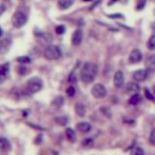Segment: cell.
Here are the masks:
<instances>
[{
	"mask_svg": "<svg viewBox=\"0 0 155 155\" xmlns=\"http://www.w3.org/2000/svg\"><path fill=\"white\" fill-rule=\"evenodd\" d=\"M77 130L84 134L89 133L92 130V125L87 121H82V122H79L77 124Z\"/></svg>",
	"mask_w": 155,
	"mask_h": 155,
	"instance_id": "12",
	"label": "cell"
},
{
	"mask_svg": "<svg viewBox=\"0 0 155 155\" xmlns=\"http://www.w3.org/2000/svg\"><path fill=\"white\" fill-rule=\"evenodd\" d=\"M151 26H152V28H153V30H155V22L152 23V25H151Z\"/></svg>",
	"mask_w": 155,
	"mask_h": 155,
	"instance_id": "39",
	"label": "cell"
},
{
	"mask_svg": "<svg viewBox=\"0 0 155 155\" xmlns=\"http://www.w3.org/2000/svg\"><path fill=\"white\" fill-rule=\"evenodd\" d=\"M82 38H84V33L81 29H77V30L72 34V45L74 46H79L82 42Z\"/></svg>",
	"mask_w": 155,
	"mask_h": 155,
	"instance_id": "10",
	"label": "cell"
},
{
	"mask_svg": "<svg viewBox=\"0 0 155 155\" xmlns=\"http://www.w3.org/2000/svg\"><path fill=\"white\" fill-rule=\"evenodd\" d=\"M142 101H143V98H142V96H140L139 93L138 94H134V95L131 96V98L129 99V104L135 106V105L140 104Z\"/></svg>",
	"mask_w": 155,
	"mask_h": 155,
	"instance_id": "20",
	"label": "cell"
},
{
	"mask_svg": "<svg viewBox=\"0 0 155 155\" xmlns=\"http://www.w3.org/2000/svg\"><path fill=\"white\" fill-rule=\"evenodd\" d=\"M63 104H64V98L62 96H56L51 102V106L55 109H59Z\"/></svg>",
	"mask_w": 155,
	"mask_h": 155,
	"instance_id": "19",
	"label": "cell"
},
{
	"mask_svg": "<svg viewBox=\"0 0 155 155\" xmlns=\"http://www.w3.org/2000/svg\"><path fill=\"white\" fill-rule=\"evenodd\" d=\"M11 21H12V24L14 27L21 28L22 26L25 25L27 22V16L21 11H17L14 13Z\"/></svg>",
	"mask_w": 155,
	"mask_h": 155,
	"instance_id": "4",
	"label": "cell"
},
{
	"mask_svg": "<svg viewBox=\"0 0 155 155\" xmlns=\"http://www.w3.org/2000/svg\"><path fill=\"white\" fill-rule=\"evenodd\" d=\"M84 1H85V2H89V1H92V0H84Z\"/></svg>",
	"mask_w": 155,
	"mask_h": 155,
	"instance_id": "40",
	"label": "cell"
},
{
	"mask_svg": "<svg viewBox=\"0 0 155 155\" xmlns=\"http://www.w3.org/2000/svg\"><path fill=\"white\" fill-rule=\"evenodd\" d=\"M108 17L110 18H123V16L121 14H114V15H108Z\"/></svg>",
	"mask_w": 155,
	"mask_h": 155,
	"instance_id": "34",
	"label": "cell"
},
{
	"mask_svg": "<svg viewBox=\"0 0 155 155\" xmlns=\"http://www.w3.org/2000/svg\"><path fill=\"white\" fill-rule=\"evenodd\" d=\"M10 65L9 63H5V64L0 66V84H2L7 79V76L9 74Z\"/></svg>",
	"mask_w": 155,
	"mask_h": 155,
	"instance_id": "13",
	"label": "cell"
},
{
	"mask_svg": "<svg viewBox=\"0 0 155 155\" xmlns=\"http://www.w3.org/2000/svg\"><path fill=\"white\" fill-rule=\"evenodd\" d=\"M124 84V74L122 71H117L114 74V84L115 87H121Z\"/></svg>",
	"mask_w": 155,
	"mask_h": 155,
	"instance_id": "11",
	"label": "cell"
},
{
	"mask_svg": "<svg viewBox=\"0 0 155 155\" xmlns=\"http://www.w3.org/2000/svg\"><path fill=\"white\" fill-rule=\"evenodd\" d=\"M145 67L147 71H154L155 70V54L150 55L145 62Z\"/></svg>",
	"mask_w": 155,
	"mask_h": 155,
	"instance_id": "18",
	"label": "cell"
},
{
	"mask_svg": "<svg viewBox=\"0 0 155 155\" xmlns=\"http://www.w3.org/2000/svg\"><path fill=\"white\" fill-rule=\"evenodd\" d=\"M107 88L102 84H96L91 89V94L96 99H102L107 96Z\"/></svg>",
	"mask_w": 155,
	"mask_h": 155,
	"instance_id": "5",
	"label": "cell"
},
{
	"mask_svg": "<svg viewBox=\"0 0 155 155\" xmlns=\"http://www.w3.org/2000/svg\"><path fill=\"white\" fill-rule=\"evenodd\" d=\"M148 77V71L145 69H139L133 73V79L136 81H144Z\"/></svg>",
	"mask_w": 155,
	"mask_h": 155,
	"instance_id": "6",
	"label": "cell"
},
{
	"mask_svg": "<svg viewBox=\"0 0 155 155\" xmlns=\"http://www.w3.org/2000/svg\"><path fill=\"white\" fill-rule=\"evenodd\" d=\"M17 60L21 64H29L31 62V58L29 56H18L17 58Z\"/></svg>",
	"mask_w": 155,
	"mask_h": 155,
	"instance_id": "26",
	"label": "cell"
},
{
	"mask_svg": "<svg viewBox=\"0 0 155 155\" xmlns=\"http://www.w3.org/2000/svg\"><path fill=\"white\" fill-rule=\"evenodd\" d=\"M130 155H144V150L140 147H135L131 150Z\"/></svg>",
	"mask_w": 155,
	"mask_h": 155,
	"instance_id": "25",
	"label": "cell"
},
{
	"mask_svg": "<svg viewBox=\"0 0 155 155\" xmlns=\"http://www.w3.org/2000/svg\"><path fill=\"white\" fill-rule=\"evenodd\" d=\"M68 81H69V82H71V84H74V82H76L77 81V78H76V75L74 72H72L71 74L69 75V78H68Z\"/></svg>",
	"mask_w": 155,
	"mask_h": 155,
	"instance_id": "33",
	"label": "cell"
},
{
	"mask_svg": "<svg viewBox=\"0 0 155 155\" xmlns=\"http://www.w3.org/2000/svg\"><path fill=\"white\" fill-rule=\"evenodd\" d=\"M75 110H76V114L79 115L80 117H84L86 114L85 106L82 103H77L75 106Z\"/></svg>",
	"mask_w": 155,
	"mask_h": 155,
	"instance_id": "16",
	"label": "cell"
},
{
	"mask_svg": "<svg viewBox=\"0 0 155 155\" xmlns=\"http://www.w3.org/2000/svg\"><path fill=\"white\" fill-rule=\"evenodd\" d=\"M97 75V66L92 62H86L81 71V80L84 84H91Z\"/></svg>",
	"mask_w": 155,
	"mask_h": 155,
	"instance_id": "1",
	"label": "cell"
},
{
	"mask_svg": "<svg viewBox=\"0 0 155 155\" xmlns=\"http://www.w3.org/2000/svg\"><path fill=\"white\" fill-rule=\"evenodd\" d=\"M116 1H117V0H111V1L110 2V4H113V3H114V2H116Z\"/></svg>",
	"mask_w": 155,
	"mask_h": 155,
	"instance_id": "38",
	"label": "cell"
},
{
	"mask_svg": "<svg viewBox=\"0 0 155 155\" xmlns=\"http://www.w3.org/2000/svg\"><path fill=\"white\" fill-rule=\"evenodd\" d=\"M6 11V6H5V4L3 3H0V16Z\"/></svg>",
	"mask_w": 155,
	"mask_h": 155,
	"instance_id": "36",
	"label": "cell"
},
{
	"mask_svg": "<svg viewBox=\"0 0 155 155\" xmlns=\"http://www.w3.org/2000/svg\"><path fill=\"white\" fill-rule=\"evenodd\" d=\"M65 135L67 140H69L70 143H75L77 140V134L75 132V130H73L72 128H67L65 131Z\"/></svg>",
	"mask_w": 155,
	"mask_h": 155,
	"instance_id": "17",
	"label": "cell"
},
{
	"mask_svg": "<svg viewBox=\"0 0 155 155\" xmlns=\"http://www.w3.org/2000/svg\"><path fill=\"white\" fill-rule=\"evenodd\" d=\"M44 56L48 60H56L61 56V51L57 46L50 45L44 51Z\"/></svg>",
	"mask_w": 155,
	"mask_h": 155,
	"instance_id": "3",
	"label": "cell"
},
{
	"mask_svg": "<svg viewBox=\"0 0 155 155\" xmlns=\"http://www.w3.org/2000/svg\"><path fill=\"white\" fill-rule=\"evenodd\" d=\"M65 31H66V29H65L64 25H58L55 28V32H56V34H58V35H62V34L65 33Z\"/></svg>",
	"mask_w": 155,
	"mask_h": 155,
	"instance_id": "29",
	"label": "cell"
},
{
	"mask_svg": "<svg viewBox=\"0 0 155 155\" xmlns=\"http://www.w3.org/2000/svg\"><path fill=\"white\" fill-rule=\"evenodd\" d=\"M142 58H143L142 51L138 50V48H135V50L131 51L130 55H129V62L133 63V64H135V63H139L140 60H142Z\"/></svg>",
	"mask_w": 155,
	"mask_h": 155,
	"instance_id": "9",
	"label": "cell"
},
{
	"mask_svg": "<svg viewBox=\"0 0 155 155\" xmlns=\"http://www.w3.org/2000/svg\"><path fill=\"white\" fill-rule=\"evenodd\" d=\"M68 121H69V118H68L67 116H65V115L57 116V117L55 118V122L58 125H60V126H65L68 123Z\"/></svg>",
	"mask_w": 155,
	"mask_h": 155,
	"instance_id": "22",
	"label": "cell"
},
{
	"mask_svg": "<svg viewBox=\"0 0 155 155\" xmlns=\"http://www.w3.org/2000/svg\"><path fill=\"white\" fill-rule=\"evenodd\" d=\"M12 148L10 140L6 138H0V150L3 152H8Z\"/></svg>",
	"mask_w": 155,
	"mask_h": 155,
	"instance_id": "14",
	"label": "cell"
},
{
	"mask_svg": "<svg viewBox=\"0 0 155 155\" xmlns=\"http://www.w3.org/2000/svg\"><path fill=\"white\" fill-rule=\"evenodd\" d=\"M100 110L102 111V113H103V114H104V115L108 116V117H110L111 114H110V111L109 108H105V107H101V108H100Z\"/></svg>",
	"mask_w": 155,
	"mask_h": 155,
	"instance_id": "31",
	"label": "cell"
},
{
	"mask_svg": "<svg viewBox=\"0 0 155 155\" xmlns=\"http://www.w3.org/2000/svg\"><path fill=\"white\" fill-rule=\"evenodd\" d=\"M81 144L85 147H92L94 145V140L92 138H85L81 142Z\"/></svg>",
	"mask_w": 155,
	"mask_h": 155,
	"instance_id": "24",
	"label": "cell"
},
{
	"mask_svg": "<svg viewBox=\"0 0 155 155\" xmlns=\"http://www.w3.org/2000/svg\"><path fill=\"white\" fill-rule=\"evenodd\" d=\"M149 143L155 147V129H153L149 135Z\"/></svg>",
	"mask_w": 155,
	"mask_h": 155,
	"instance_id": "32",
	"label": "cell"
},
{
	"mask_svg": "<svg viewBox=\"0 0 155 155\" xmlns=\"http://www.w3.org/2000/svg\"><path fill=\"white\" fill-rule=\"evenodd\" d=\"M66 93H67V95L69 96V97L75 96V94H76V89H75V87L69 86V87L67 88V90H66Z\"/></svg>",
	"mask_w": 155,
	"mask_h": 155,
	"instance_id": "28",
	"label": "cell"
},
{
	"mask_svg": "<svg viewBox=\"0 0 155 155\" xmlns=\"http://www.w3.org/2000/svg\"><path fill=\"white\" fill-rule=\"evenodd\" d=\"M12 47V41L8 38L1 39L0 40V54H6L10 51V48Z\"/></svg>",
	"mask_w": 155,
	"mask_h": 155,
	"instance_id": "8",
	"label": "cell"
},
{
	"mask_svg": "<svg viewBox=\"0 0 155 155\" xmlns=\"http://www.w3.org/2000/svg\"><path fill=\"white\" fill-rule=\"evenodd\" d=\"M144 94H145V97H147V98L148 100H151V101L155 100L153 94L151 93V92H150V90H149V89L145 88V89H144Z\"/></svg>",
	"mask_w": 155,
	"mask_h": 155,
	"instance_id": "30",
	"label": "cell"
},
{
	"mask_svg": "<svg viewBox=\"0 0 155 155\" xmlns=\"http://www.w3.org/2000/svg\"><path fill=\"white\" fill-rule=\"evenodd\" d=\"M3 35V30H2V28L0 27V37H1Z\"/></svg>",
	"mask_w": 155,
	"mask_h": 155,
	"instance_id": "37",
	"label": "cell"
},
{
	"mask_svg": "<svg viewBox=\"0 0 155 155\" xmlns=\"http://www.w3.org/2000/svg\"><path fill=\"white\" fill-rule=\"evenodd\" d=\"M73 4H74V0H58L57 6L60 10H66L69 9Z\"/></svg>",
	"mask_w": 155,
	"mask_h": 155,
	"instance_id": "15",
	"label": "cell"
},
{
	"mask_svg": "<svg viewBox=\"0 0 155 155\" xmlns=\"http://www.w3.org/2000/svg\"><path fill=\"white\" fill-rule=\"evenodd\" d=\"M2 155H6V154H2Z\"/></svg>",
	"mask_w": 155,
	"mask_h": 155,
	"instance_id": "41",
	"label": "cell"
},
{
	"mask_svg": "<svg viewBox=\"0 0 155 155\" xmlns=\"http://www.w3.org/2000/svg\"><path fill=\"white\" fill-rule=\"evenodd\" d=\"M147 48L150 51L155 50V35H151L147 41Z\"/></svg>",
	"mask_w": 155,
	"mask_h": 155,
	"instance_id": "23",
	"label": "cell"
},
{
	"mask_svg": "<svg viewBox=\"0 0 155 155\" xmlns=\"http://www.w3.org/2000/svg\"><path fill=\"white\" fill-rule=\"evenodd\" d=\"M44 86L43 81L38 77H33L31 79H29L26 82L25 85V93L28 95H33L42 90Z\"/></svg>",
	"mask_w": 155,
	"mask_h": 155,
	"instance_id": "2",
	"label": "cell"
},
{
	"mask_svg": "<svg viewBox=\"0 0 155 155\" xmlns=\"http://www.w3.org/2000/svg\"><path fill=\"white\" fill-rule=\"evenodd\" d=\"M26 70H27V69H26L25 67H19V68H18V73H19L21 75H25L26 73L28 72V71H26Z\"/></svg>",
	"mask_w": 155,
	"mask_h": 155,
	"instance_id": "35",
	"label": "cell"
},
{
	"mask_svg": "<svg viewBox=\"0 0 155 155\" xmlns=\"http://www.w3.org/2000/svg\"><path fill=\"white\" fill-rule=\"evenodd\" d=\"M140 90V85L135 81H130L126 85V88H125V92L129 95H134V94H138Z\"/></svg>",
	"mask_w": 155,
	"mask_h": 155,
	"instance_id": "7",
	"label": "cell"
},
{
	"mask_svg": "<svg viewBox=\"0 0 155 155\" xmlns=\"http://www.w3.org/2000/svg\"><path fill=\"white\" fill-rule=\"evenodd\" d=\"M38 37L45 44H48L52 41V37L51 34H48V33H41V34H39Z\"/></svg>",
	"mask_w": 155,
	"mask_h": 155,
	"instance_id": "21",
	"label": "cell"
},
{
	"mask_svg": "<svg viewBox=\"0 0 155 155\" xmlns=\"http://www.w3.org/2000/svg\"><path fill=\"white\" fill-rule=\"evenodd\" d=\"M145 5H147V0H138L137 5H136V9L138 11H140V10H143L145 7Z\"/></svg>",
	"mask_w": 155,
	"mask_h": 155,
	"instance_id": "27",
	"label": "cell"
}]
</instances>
